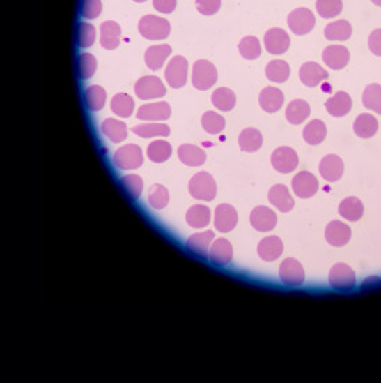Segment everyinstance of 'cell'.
I'll use <instances>...</instances> for the list:
<instances>
[{
  "label": "cell",
  "instance_id": "6da1fadb",
  "mask_svg": "<svg viewBox=\"0 0 381 383\" xmlns=\"http://www.w3.org/2000/svg\"><path fill=\"white\" fill-rule=\"evenodd\" d=\"M188 190L195 200L204 202L214 201L218 191L217 181H214V178L208 172H199L192 177L188 184Z\"/></svg>",
  "mask_w": 381,
  "mask_h": 383
},
{
  "label": "cell",
  "instance_id": "7a4b0ae2",
  "mask_svg": "<svg viewBox=\"0 0 381 383\" xmlns=\"http://www.w3.org/2000/svg\"><path fill=\"white\" fill-rule=\"evenodd\" d=\"M138 30L143 38L160 41L169 36L171 24L166 20L156 15H145L138 22Z\"/></svg>",
  "mask_w": 381,
  "mask_h": 383
},
{
  "label": "cell",
  "instance_id": "3957f363",
  "mask_svg": "<svg viewBox=\"0 0 381 383\" xmlns=\"http://www.w3.org/2000/svg\"><path fill=\"white\" fill-rule=\"evenodd\" d=\"M218 80V72L208 60H198L192 67V84L196 90H210Z\"/></svg>",
  "mask_w": 381,
  "mask_h": 383
},
{
  "label": "cell",
  "instance_id": "277c9868",
  "mask_svg": "<svg viewBox=\"0 0 381 383\" xmlns=\"http://www.w3.org/2000/svg\"><path fill=\"white\" fill-rule=\"evenodd\" d=\"M114 163L118 168L125 171L139 168L143 164V153L141 147L135 144H126L120 147L114 155Z\"/></svg>",
  "mask_w": 381,
  "mask_h": 383
},
{
  "label": "cell",
  "instance_id": "5b68a950",
  "mask_svg": "<svg viewBox=\"0 0 381 383\" xmlns=\"http://www.w3.org/2000/svg\"><path fill=\"white\" fill-rule=\"evenodd\" d=\"M329 283L338 292H349L356 286V273L345 263L334 264L329 273Z\"/></svg>",
  "mask_w": 381,
  "mask_h": 383
},
{
  "label": "cell",
  "instance_id": "8992f818",
  "mask_svg": "<svg viewBox=\"0 0 381 383\" xmlns=\"http://www.w3.org/2000/svg\"><path fill=\"white\" fill-rule=\"evenodd\" d=\"M315 26L314 13L309 8L300 7L293 10L288 15V27L292 33L296 36H306L309 34Z\"/></svg>",
  "mask_w": 381,
  "mask_h": 383
},
{
  "label": "cell",
  "instance_id": "52a82bcc",
  "mask_svg": "<svg viewBox=\"0 0 381 383\" xmlns=\"http://www.w3.org/2000/svg\"><path fill=\"white\" fill-rule=\"evenodd\" d=\"M135 95L139 99L149 100V99H158L162 98L166 93V89L161 79L157 76H145L137 80L134 86Z\"/></svg>",
  "mask_w": 381,
  "mask_h": 383
},
{
  "label": "cell",
  "instance_id": "ba28073f",
  "mask_svg": "<svg viewBox=\"0 0 381 383\" xmlns=\"http://www.w3.org/2000/svg\"><path fill=\"white\" fill-rule=\"evenodd\" d=\"M272 167L280 174H291L299 165V156L290 147H279L272 153Z\"/></svg>",
  "mask_w": 381,
  "mask_h": 383
},
{
  "label": "cell",
  "instance_id": "9c48e42d",
  "mask_svg": "<svg viewBox=\"0 0 381 383\" xmlns=\"http://www.w3.org/2000/svg\"><path fill=\"white\" fill-rule=\"evenodd\" d=\"M188 61L182 56H175L165 69V79L172 89H181L187 83Z\"/></svg>",
  "mask_w": 381,
  "mask_h": 383
},
{
  "label": "cell",
  "instance_id": "30bf717a",
  "mask_svg": "<svg viewBox=\"0 0 381 383\" xmlns=\"http://www.w3.org/2000/svg\"><path fill=\"white\" fill-rule=\"evenodd\" d=\"M279 276H280V280L286 286H292V287L303 285L304 279H306L303 266L296 259H292V257L286 259L281 263L280 270H279Z\"/></svg>",
  "mask_w": 381,
  "mask_h": 383
},
{
  "label": "cell",
  "instance_id": "8fae6325",
  "mask_svg": "<svg viewBox=\"0 0 381 383\" xmlns=\"http://www.w3.org/2000/svg\"><path fill=\"white\" fill-rule=\"evenodd\" d=\"M264 45H265L268 53L279 56V54L286 53L290 49L291 40H290V36L287 34V31H284L283 29L272 27L265 33Z\"/></svg>",
  "mask_w": 381,
  "mask_h": 383
},
{
  "label": "cell",
  "instance_id": "7c38bea8",
  "mask_svg": "<svg viewBox=\"0 0 381 383\" xmlns=\"http://www.w3.org/2000/svg\"><path fill=\"white\" fill-rule=\"evenodd\" d=\"M319 188V181L309 171H302L292 179V190L296 197L307 200L314 197Z\"/></svg>",
  "mask_w": 381,
  "mask_h": 383
},
{
  "label": "cell",
  "instance_id": "4fadbf2b",
  "mask_svg": "<svg viewBox=\"0 0 381 383\" xmlns=\"http://www.w3.org/2000/svg\"><path fill=\"white\" fill-rule=\"evenodd\" d=\"M300 82L307 87H318L329 77V72L318 63L307 61L299 69Z\"/></svg>",
  "mask_w": 381,
  "mask_h": 383
},
{
  "label": "cell",
  "instance_id": "5bb4252c",
  "mask_svg": "<svg viewBox=\"0 0 381 383\" xmlns=\"http://www.w3.org/2000/svg\"><path fill=\"white\" fill-rule=\"evenodd\" d=\"M238 223V213L237 210L227 203H222L215 209V217H214V225L215 229L221 233L231 232Z\"/></svg>",
  "mask_w": 381,
  "mask_h": 383
},
{
  "label": "cell",
  "instance_id": "9a60e30c",
  "mask_svg": "<svg viewBox=\"0 0 381 383\" xmlns=\"http://www.w3.org/2000/svg\"><path fill=\"white\" fill-rule=\"evenodd\" d=\"M322 59L327 67L334 70H341L349 64L350 52L346 46L330 45L325 47L322 53Z\"/></svg>",
  "mask_w": 381,
  "mask_h": 383
},
{
  "label": "cell",
  "instance_id": "2e32d148",
  "mask_svg": "<svg viewBox=\"0 0 381 383\" xmlns=\"http://www.w3.org/2000/svg\"><path fill=\"white\" fill-rule=\"evenodd\" d=\"M325 237L333 247H345L352 239V229L342 221H332L326 226Z\"/></svg>",
  "mask_w": 381,
  "mask_h": 383
},
{
  "label": "cell",
  "instance_id": "e0dca14e",
  "mask_svg": "<svg viewBox=\"0 0 381 383\" xmlns=\"http://www.w3.org/2000/svg\"><path fill=\"white\" fill-rule=\"evenodd\" d=\"M250 224L258 232H270L277 224V216L270 207L258 206L250 213Z\"/></svg>",
  "mask_w": 381,
  "mask_h": 383
},
{
  "label": "cell",
  "instance_id": "ac0fdd59",
  "mask_svg": "<svg viewBox=\"0 0 381 383\" xmlns=\"http://www.w3.org/2000/svg\"><path fill=\"white\" fill-rule=\"evenodd\" d=\"M319 174L326 181L334 183L343 175V161L336 155H327L320 160Z\"/></svg>",
  "mask_w": 381,
  "mask_h": 383
},
{
  "label": "cell",
  "instance_id": "d6986e66",
  "mask_svg": "<svg viewBox=\"0 0 381 383\" xmlns=\"http://www.w3.org/2000/svg\"><path fill=\"white\" fill-rule=\"evenodd\" d=\"M208 259L217 266H227L233 260V246L226 239H217L208 250Z\"/></svg>",
  "mask_w": 381,
  "mask_h": 383
},
{
  "label": "cell",
  "instance_id": "ffe728a7",
  "mask_svg": "<svg viewBox=\"0 0 381 383\" xmlns=\"http://www.w3.org/2000/svg\"><path fill=\"white\" fill-rule=\"evenodd\" d=\"M268 200L281 213L291 211L295 206V201L292 198L291 193H290L288 187L284 184L273 186L268 193Z\"/></svg>",
  "mask_w": 381,
  "mask_h": 383
},
{
  "label": "cell",
  "instance_id": "44dd1931",
  "mask_svg": "<svg viewBox=\"0 0 381 383\" xmlns=\"http://www.w3.org/2000/svg\"><path fill=\"white\" fill-rule=\"evenodd\" d=\"M353 106L352 98L345 91H338L333 96H330L326 102V110L327 113L336 118L345 117L346 114L350 113Z\"/></svg>",
  "mask_w": 381,
  "mask_h": 383
},
{
  "label": "cell",
  "instance_id": "7402d4cb",
  "mask_svg": "<svg viewBox=\"0 0 381 383\" xmlns=\"http://www.w3.org/2000/svg\"><path fill=\"white\" fill-rule=\"evenodd\" d=\"M171 113V106L166 102H157L141 106L137 112V118L141 121H165Z\"/></svg>",
  "mask_w": 381,
  "mask_h": 383
},
{
  "label": "cell",
  "instance_id": "603a6c76",
  "mask_svg": "<svg viewBox=\"0 0 381 383\" xmlns=\"http://www.w3.org/2000/svg\"><path fill=\"white\" fill-rule=\"evenodd\" d=\"M257 252L264 262H274L283 255L284 244L277 236H268L260 241Z\"/></svg>",
  "mask_w": 381,
  "mask_h": 383
},
{
  "label": "cell",
  "instance_id": "cb8c5ba5",
  "mask_svg": "<svg viewBox=\"0 0 381 383\" xmlns=\"http://www.w3.org/2000/svg\"><path fill=\"white\" fill-rule=\"evenodd\" d=\"M260 106L267 113H276L284 105V93L276 87H267L260 92Z\"/></svg>",
  "mask_w": 381,
  "mask_h": 383
},
{
  "label": "cell",
  "instance_id": "d4e9b609",
  "mask_svg": "<svg viewBox=\"0 0 381 383\" xmlns=\"http://www.w3.org/2000/svg\"><path fill=\"white\" fill-rule=\"evenodd\" d=\"M214 239H215V233L212 230H205V232L192 234L187 240V248L194 252L195 255L204 257L208 255V250L211 244L214 243Z\"/></svg>",
  "mask_w": 381,
  "mask_h": 383
},
{
  "label": "cell",
  "instance_id": "484cf974",
  "mask_svg": "<svg viewBox=\"0 0 381 383\" xmlns=\"http://www.w3.org/2000/svg\"><path fill=\"white\" fill-rule=\"evenodd\" d=\"M178 156L182 164L189 167H199L205 163V158H207V155L202 148L192 144L180 145Z\"/></svg>",
  "mask_w": 381,
  "mask_h": 383
},
{
  "label": "cell",
  "instance_id": "4316f807",
  "mask_svg": "<svg viewBox=\"0 0 381 383\" xmlns=\"http://www.w3.org/2000/svg\"><path fill=\"white\" fill-rule=\"evenodd\" d=\"M120 26L114 21H107L100 26V45L107 50H114L120 44Z\"/></svg>",
  "mask_w": 381,
  "mask_h": 383
},
{
  "label": "cell",
  "instance_id": "83f0119b",
  "mask_svg": "<svg viewBox=\"0 0 381 383\" xmlns=\"http://www.w3.org/2000/svg\"><path fill=\"white\" fill-rule=\"evenodd\" d=\"M353 130L359 138H371L379 130V121L372 114H359L353 123Z\"/></svg>",
  "mask_w": 381,
  "mask_h": 383
},
{
  "label": "cell",
  "instance_id": "f1b7e54d",
  "mask_svg": "<svg viewBox=\"0 0 381 383\" xmlns=\"http://www.w3.org/2000/svg\"><path fill=\"white\" fill-rule=\"evenodd\" d=\"M353 27L346 20H339L336 22L329 23L325 29V37L329 41L343 43L352 37Z\"/></svg>",
  "mask_w": 381,
  "mask_h": 383
},
{
  "label": "cell",
  "instance_id": "f546056e",
  "mask_svg": "<svg viewBox=\"0 0 381 383\" xmlns=\"http://www.w3.org/2000/svg\"><path fill=\"white\" fill-rule=\"evenodd\" d=\"M338 213L350 223H357L364 216V204L356 197H349L339 203Z\"/></svg>",
  "mask_w": 381,
  "mask_h": 383
},
{
  "label": "cell",
  "instance_id": "4dcf8cb0",
  "mask_svg": "<svg viewBox=\"0 0 381 383\" xmlns=\"http://www.w3.org/2000/svg\"><path fill=\"white\" fill-rule=\"evenodd\" d=\"M311 114L310 105L303 99H295L287 106L286 118L292 125L303 123Z\"/></svg>",
  "mask_w": 381,
  "mask_h": 383
},
{
  "label": "cell",
  "instance_id": "1f68e13d",
  "mask_svg": "<svg viewBox=\"0 0 381 383\" xmlns=\"http://www.w3.org/2000/svg\"><path fill=\"white\" fill-rule=\"evenodd\" d=\"M263 142H264L263 135L256 128H247L245 130H242L238 137V144L241 151L249 152V153L257 152L263 147Z\"/></svg>",
  "mask_w": 381,
  "mask_h": 383
},
{
  "label": "cell",
  "instance_id": "d6a6232c",
  "mask_svg": "<svg viewBox=\"0 0 381 383\" xmlns=\"http://www.w3.org/2000/svg\"><path fill=\"white\" fill-rule=\"evenodd\" d=\"M172 49L169 45H155L145 52V63L152 70H158L169 57Z\"/></svg>",
  "mask_w": 381,
  "mask_h": 383
},
{
  "label": "cell",
  "instance_id": "836d02e7",
  "mask_svg": "<svg viewBox=\"0 0 381 383\" xmlns=\"http://www.w3.org/2000/svg\"><path fill=\"white\" fill-rule=\"evenodd\" d=\"M187 224L195 229H203L210 224L211 221V211L204 204H195L189 207L185 216Z\"/></svg>",
  "mask_w": 381,
  "mask_h": 383
},
{
  "label": "cell",
  "instance_id": "e575fe53",
  "mask_svg": "<svg viewBox=\"0 0 381 383\" xmlns=\"http://www.w3.org/2000/svg\"><path fill=\"white\" fill-rule=\"evenodd\" d=\"M326 135H327V128L325 122L320 119L310 121L303 130V138L309 145H319L320 142L325 141Z\"/></svg>",
  "mask_w": 381,
  "mask_h": 383
},
{
  "label": "cell",
  "instance_id": "d590c367",
  "mask_svg": "<svg viewBox=\"0 0 381 383\" xmlns=\"http://www.w3.org/2000/svg\"><path fill=\"white\" fill-rule=\"evenodd\" d=\"M102 132L111 140L112 142L118 144L126 140L127 137V126L125 122L114 119V118H107L102 123Z\"/></svg>",
  "mask_w": 381,
  "mask_h": 383
},
{
  "label": "cell",
  "instance_id": "8d00e7d4",
  "mask_svg": "<svg viewBox=\"0 0 381 383\" xmlns=\"http://www.w3.org/2000/svg\"><path fill=\"white\" fill-rule=\"evenodd\" d=\"M211 102L218 110L230 112V110L234 109V106L237 103V96L230 89L221 87V89H217L212 92Z\"/></svg>",
  "mask_w": 381,
  "mask_h": 383
},
{
  "label": "cell",
  "instance_id": "74e56055",
  "mask_svg": "<svg viewBox=\"0 0 381 383\" xmlns=\"http://www.w3.org/2000/svg\"><path fill=\"white\" fill-rule=\"evenodd\" d=\"M265 75L270 82L284 83L291 75V68L284 60H273L265 68Z\"/></svg>",
  "mask_w": 381,
  "mask_h": 383
},
{
  "label": "cell",
  "instance_id": "f35d334b",
  "mask_svg": "<svg viewBox=\"0 0 381 383\" xmlns=\"http://www.w3.org/2000/svg\"><path fill=\"white\" fill-rule=\"evenodd\" d=\"M134 100L130 95L120 92L116 93L111 100L112 113L122 118H129L134 112Z\"/></svg>",
  "mask_w": 381,
  "mask_h": 383
},
{
  "label": "cell",
  "instance_id": "ab89813d",
  "mask_svg": "<svg viewBox=\"0 0 381 383\" xmlns=\"http://www.w3.org/2000/svg\"><path fill=\"white\" fill-rule=\"evenodd\" d=\"M362 105L365 109L381 115V86L378 83L369 84L362 93Z\"/></svg>",
  "mask_w": 381,
  "mask_h": 383
},
{
  "label": "cell",
  "instance_id": "60d3db41",
  "mask_svg": "<svg viewBox=\"0 0 381 383\" xmlns=\"http://www.w3.org/2000/svg\"><path fill=\"white\" fill-rule=\"evenodd\" d=\"M132 132L142 138H152V137H168L171 135V128L165 123H143L137 125Z\"/></svg>",
  "mask_w": 381,
  "mask_h": 383
},
{
  "label": "cell",
  "instance_id": "b9f144b4",
  "mask_svg": "<svg viewBox=\"0 0 381 383\" xmlns=\"http://www.w3.org/2000/svg\"><path fill=\"white\" fill-rule=\"evenodd\" d=\"M84 96L91 112H100L106 105L107 93L100 86H90L84 92Z\"/></svg>",
  "mask_w": 381,
  "mask_h": 383
},
{
  "label": "cell",
  "instance_id": "7bdbcfd3",
  "mask_svg": "<svg viewBox=\"0 0 381 383\" xmlns=\"http://www.w3.org/2000/svg\"><path fill=\"white\" fill-rule=\"evenodd\" d=\"M172 156V147L164 140H156L148 147V158L155 163H164Z\"/></svg>",
  "mask_w": 381,
  "mask_h": 383
},
{
  "label": "cell",
  "instance_id": "ee69618b",
  "mask_svg": "<svg viewBox=\"0 0 381 383\" xmlns=\"http://www.w3.org/2000/svg\"><path fill=\"white\" fill-rule=\"evenodd\" d=\"M202 126L207 133L217 135L224 132L226 121L221 114L205 112L202 115Z\"/></svg>",
  "mask_w": 381,
  "mask_h": 383
},
{
  "label": "cell",
  "instance_id": "f6af8a7d",
  "mask_svg": "<svg viewBox=\"0 0 381 383\" xmlns=\"http://www.w3.org/2000/svg\"><path fill=\"white\" fill-rule=\"evenodd\" d=\"M238 50L245 60H256L261 56V44L258 38L253 36H247L240 41Z\"/></svg>",
  "mask_w": 381,
  "mask_h": 383
},
{
  "label": "cell",
  "instance_id": "bcb514c9",
  "mask_svg": "<svg viewBox=\"0 0 381 383\" xmlns=\"http://www.w3.org/2000/svg\"><path fill=\"white\" fill-rule=\"evenodd\" d=\"M342 0H316V11L322 18L332 20L342 13Z\"/></svg>",
  "mask_w": 381,
  "mask_h": 383
},
{
  "label": "cell",
  "instance_id": "7dc6e473",
  "mask_svg": "<svg viewBox=\"0 0 381 383\" xmlns=\"http://www.w3.org/2000/svg\"><path fill=\"white\" fill-rule=\"evenodd\" d=\"M149 203L152 207L156 210H162L168 206L169 203V193L168 190L161 186V184H155L149 190Z\"/></svg>",
  "mask_w": 381,
  "mask_h": 383
},
{
  "label": "cell",
  "instance_id": "c3c4849f",
  "mask_svg": "<svg viewBox=\"0 0 381 383\" xmlns=\"http://www.w3.org/2000/svg\"><path fill=\"white\" fill-rule=\"evenodd\" d=\"M120 183L133 200H138L141 197L143 190V181L138 175H126L120 179Z\"/></svg>",
  "mask_w": 381,
  "mask_h": 383
},
{
  "label": "cell",
  "instance_id": "681fc988",
  "mask_svg": "<svg viewBox=\"0 0 381 383\" xmlns=\"http://www.w3.org/2000/svg\"><path fill=\"white\" fill-rule=\"evenodd\" d=\"M96 59L90 53H81L79 57V70L81 79L87 80L93 76L96 70Z\"/></svg>",
  "mask_w": 381,
  "mask_h": 383
},
{
  "label": "cell",
  "instance_id": "f907efd6",
  "mask_svg": "<svg viewBox=\"0 0 381 383\" xmlns=\"http://www.w3.org/2000/svg\"><path fill=\"white\" fill-rule=\"evenodd\" d=\"M96 38V30L91 23L81 22L79 26V45L81 47H90L93 45Z\"/></svg>",
  "mask_w": 381,
  "mask_h": 383
},
{
  "label": "cell",
  "instance_id": "816d5d0a",
  "mask_svg": "<svg viewBox=\"0 0 381 383\" xmlns=\"http://www.w3.org/2000/svg\"><path fill=\"white\" fill-rule=\"evenodd\" d=\"M102 13V1L100 0H83L81 4V15L86 20H95Z\"/></svg>",
  "mask_w": 381,
  "mask_h": 383
},
{
  "label": "cell",
  "instance_id": "f5cc1de1",
  "mask_svg": "<svg viewBox=\"0 0 381 383\" xmlns=\"http://www.w3.org/2000/svg\"><path fill=\"white\" fill-rule=\"evenodd\" d=\"M222 0H196V8L202 15H214L219 11Z\"/></svg>",
  "mask_w": 381,
  "mask_h": 383
},
{
  "label": "cell",
  "instance_id": "db71d44e",
  "mask_svg": "<svg viewBox=\"0 0 381 383\" xmlns=\"http://www.w3.org/2000/svg\"><path fill=\"white\" fill-rule=\"evenodd\" d=\"M368 45H369L371 52L375 56L381 57V29H376L371 33L369 40H368Z\"/></svg>",
  "mask_w": 381,
  "mask_h": 383
},
{
  "label": "cell",
  "instance_id": "11a10c76",
  "mask_svg": "<svg viewBox=\"0 0 381 383\" xmlns=\"http://www.w3.org/2000/svg\"><path fill=\"white\" fill-rule=\"evenodd\" d=\"M178 1L176 0H153V7L157 10L158 13L164 14H171L176 8Z\"/></svg>",
  "mask_w": 381,
  "mask_h": 383
},
{
  "label": "cell",
  "instance_id": "9f6ffc18",
  "mask_svg": "<svg viewBox=\"0 0 381 383\" xmlns=\"http://www.w3.org/2000/svg\"><path fill=\"white\" fill-rule=\"evenodd\" d=\"M378 289H381V278H379V276H369V278L364 279V282L361 285L362 292L378 290Z\"/></svg>",
  "mask_w": 381,
  "mask_h": 383
},
{
  "label": "cell",
  "instance_id": "6f0895ef",
  "mask_svg": "<svg viewBox=\"0 0 381 383\" xmlns=\"http://www.w3.org/2000/svg\"><path fill=\"white\" fill-rule=\"evenodd\" d=\"M373 4H376V6H379V7H381V0H371Z\"/></svg>",
  "mask_w": 381,
  "mask_h": 383
},
{
  "label": "cell",
  "instance_id": "680465c9",
  "mask_svg": "<svg viewBox=\"0 0 381 383\" xmlns=\"http://www.w3.org/2000/svg\"><path fill=\"white\" fill-rule=\"evenodd\" d=\"M133 1H135V3H143V1H146V0H133Z\"/></svg>",
  "mask_w": 381,
  "mask_h": 383
}]
</instances>
